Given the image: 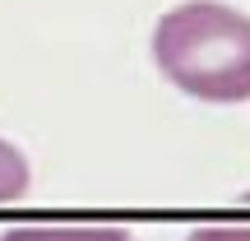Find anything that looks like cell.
Returning <instances> with one entry per match:
<instances>
[{"label":"cell","instance_id":"cell-1","mask_svg":"<svg viewBox=\"0 0 250 241\" xmlns=\"http://www.w3.org/2000/svg\"><path fill=\"white\" fill-rule=\"evenodd\" d=\"M153 65L199 102L250 98V14L223 0H186L153 23Z\"/></svg>","mask_w":250,"mask_h":241},{"label":"cell","instance_id":"cell-2","mask_svg":"<svg viewBox=\"0 0 250 241\" xmlns=\"http://www.w3.org/2000/svg\"><path fill=\"white\" fill-rule=\"evenodd\" d=\"M0 241H134L125 227H83V223H61V227H9Z\"/></svg>","mask_w":250,"mask_h":241},{"label":"cell","instance_id":"cell-3","mask_svg":"<svg viewBox=\"0 0 250 241\" xmlns=\"http://www.w3.org/2000/svg\"><path fill=\"white\" fill-rule=\"evenodd\" d=\"M28 181H33V167H28L23 149L9 144V139H0V204H14V199L28 190Z\"/></svg>","mask_w":250,"mask_h":241},{"label":"cell","instance_id":"cell-4","mask_svg":"<svg viewBox=\"0 0 250 241\" xmlns=\"http://www.w3.org/2000/svg\"><path fill=\"white\" fill-rule=\"evenodd\" d=\"M186 241H250V223H213V227H199Z\"/></svg>","mask_w":250,"mask_h":241}]
</instances>
